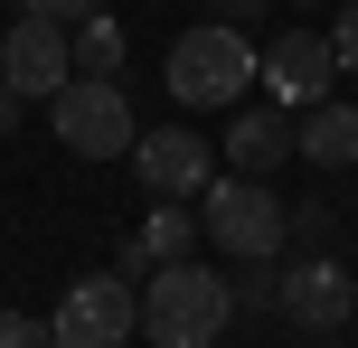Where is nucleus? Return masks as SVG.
Segmentation results:
<instances>
[{
    "instance_id": "9d476101",
    "label": "nucleus",
    "mask_w": 358,
    "mask_h": 348,
    "mask_svg": "<svg viewBox=\"0 0 358 348\" xmlns=\"http://www.w3.org/2000/svg\"><path fill=\"white\" fill-rule=\"evenodd\" d=\"M227 169H255V179H273V169L292 160V113L283 104H245V113H227Z\"/></svg>"
},
{
    "instance_id": "f03ea898",
    "label": "nucleus",
    "mask_w": 358,
    "mask_h": 348,
    "mask_svg": "<svg viewBox=\"0 0 358 348\" xmlns=\"http://www.w3.org/2000/svg\"><path fill=\"white\" fill-rule=\"evenodd\" d=\"M198 236H208L227 264H273L283 236H292V207H283L273 179L236 169V179H208V198H198Z\"/></svg>"
},
{
    "instance_id": "9b49d317",
    "label": "nucleus",
    "mask_w": 358,
    "mask_h": 348,
    "mask_svg": "<svg viewBox=\"0 0 358 348\" xmlns=\"http://www.w3.org/2000/svg\"><path fill=\"white\" fill-rule=\"evenodd\" d=\"M292 160L311 169H358V104H302V123H292Z\"/></svg>"
},
{
    "instance_id": "6e6552de",
    "label": "nucleus",
    "mask_w": 358,
    "mask_h": 348,
    "mask_svg": "<svg viewBox=\"0 0 358 348\" xmlns=\"http://www.w3.org/2000/svg\"><path fill=\"white\" fill-rule=\"evenodd\" d=\"M255 85H264L273 104H321V94L340 85V47H330V29H283L264 56H255Z\"/></svg>"
},
{
    "instance_id": "6ab92c4d",
    "label": "nucleus",
    "mask_w": 358,
    "mask_h": 348,
    "mask_svg": "<svg viewBox=\"0 0 358 348\" xmlns=\"http://www.w3.org/2000/svg\"><path fill=\"white\" fill-rule=\"evenodd\" d=\"M19 104H29V94H19V85H10V75H0V132H10V123H19Z\"/></svg>"
},
{
    "instance_id": "0eeeda50",
    "label": "nucleus",
    "mask_w": 358,
    "mask_h": 348,
    "mask_svg": "<svg viewBox=\"0 0 358 348\" xmlns=\"http://www.w3.org/2000/svg\"><path fill=\"white\" fill-rule=\"evenodd\" d=\"M132 179H142L151 198L198 207V198H208V179H217V151H208V132L161 123V132H142V142H132Z\"/></svg>"
},
{
    "instance_id": "4468645a",
    "label": "nucleus",
    "mask_w": 358,
    "mask_h": 348,
    "mask_svg": "<svg viewBox=\"0 0 358 348\" xmlns=\"http://www.w3.org/2000/svg\"><path fill=\"white\" fill-rule=\"evenodd\" d=\"M273 273H283V255H273V264H245V273H236V311H273Z\"/></svg>"
},
{
    "instance_id": "39448f33",
    "label": "nucleus",
    "mask_w": 358,
    "mask_h": 348,
    "mask_svg": "<svg viewBox=\"0 0 358 348\" xmlns=\"http://www.w3.org/2000/svg\"><path fill=\"white\" fill-rule=\"evenodd\" d=\"M132 330H142L132 273H85V282H66V301H57L48 348H132Z\"/></svg>"
},
{
    "instance_id": "7ed1b4c3",
    "label": "nucleus",
    "mask_w": 358,
    "mask_h": 348,
    "mask_svg": "<svg viewBox=\"0 0 358 348\" xmlns=\"http://www.w3.org/2000/svg\"><path fill=\"white\" fill-rule=\"evenodd\" d=\"M255 94V47L227 19H198L170 38V104H245Z\"/></svg>"
},
{
    "instance_id": "423d86ee",
    "label": "nucleus",
    "mask_w": 358,
    "mask_h": 348,
    "mask_svg": "<svg viewBox=\"0 0 358 348\" xmlns=\"http://www.w3.org/2000/svg\"><path fill=\"white\" fill-rule=\"evenodd\" d=\"M273 320H292V330H311V339L349 330V320H358V273H349L340 255L283 264V273H273Z\"/></svg>"
},
{
    "instance_id": "f3484780",
    "label": "nucleus",
    "mask_w": 358,
    "mask_h": 348,
    "mask_svg": "<svg viewBox=\"0 0 358 348\" xmlns=\"http://www.w3.org/2000/svg\"><path fill=\"white\" fill-rule=\"evenodd\" d=\"M264 10H273V0H208V19H227V29H255Z\"/></svg>"
},
{
    "instance_id": "a211bd4d",
    "label": "nucleus",
    "mask_w": 358,
    "mask_h": 348,
    "mask_svg": "<svg viewBox=\"0 0 358 348\" xmlns=\"http://www.w3.org/2000/svg\"><path fill=\"white\" fill-rule=\"evenodd\" d=\"M19 10H38V19H85L94 0H19Z\"/></svg>"
},
{
    "instance_id": "f8f14e48",
    "label": "nucleus",
    "mask_w": 358,
    "mask_h": 348,
    "mask_svg": "<svg viewBox=\"0 0 358 348\" xmlns=\"http://www.w3.org/2000/svg\"><path fill=\"white\" fill-rule=\"evenodd\" d=\"M179 255H198V217H189L179 198H151L142 236L123 245V273H151V264H179Z\"/></svg>"
},
{
    "instance_id": "dca6fc26",
    "label": "nucleus",
    "mask_w": 358,
    "mask_h": 348,
    "mask_svg": "<svg viewBox=\"0 0 358 348\" xmlns=\"http://www.w3.org/2000/svg\"><path fill=\"white\" fill-rule=\"evenodd\" d=\"M330 47H340V75H358V0L340 10V29H330Z\"/></svg>"
},
{
    "instance_id": "2eb2a0df",
    "label": "nucleus",
    "mask_w": 358,
    "mask_h": 348,
    "mask_svg": "<svg viewBox=\"0 0 358 348\" xmlns=\"http://www.w3.org/2000/svg\"><path fill=\"white\" fill-rule=\"evenodd\" d=\"M0 348H48V320H29V311H0Z\"/></svg>"
},
{
    "instance_id": "f257e3e1",
    "label": "nucleus",
    "mask_w": 358,
    "mask_h": 348,
    "mask_svg": "<svg viewBox=\"0 0 358 348\" xmlns=\"http://www.w3.org/2000/svg\"><path fill=\"white\" fill-rule=\"evenodd\" d=\"M236 330V282L217 264L179 255V264H151L142 282V339L151 348H217Z\"/></svg>"
},
{
    "instance_id": "ddd939ff",
    "label": "nucleus",
    "mask_w": 358,
    "mask_h": 348,
    "mask_svg": "<svg viewBox=\"0 0 358 348\" xmlns=\"http://www.w3.org/2000/svg\"><path fill=\"white\" fill-rule=\"evenodd\" d=\"M66 38H76V75H123V29H113L104 10H85Z\"/></svg>"
},
{
    "instance_id": "20e7f679",
    "label": "nucleus",
    "mask_w": 358,
    "mask_h": 348,
    "mask_svg": "<svg viewBox=\"0 0 358 348\" xmlns=\"http://www.w3.org/2000/svg\"><path fill=\"white\" fill-rule=\"evenodd\" d=\"M48 123H57V142H66L76 160H113V151L142 142V132H132V94L113 85V75H66V85L48 94Z\"/></svg>"
},
{
    "instance_id": "1a4fd4ad",
    "label": "nucleus",
    "mask_w": 358,
    "mask_h": 348,
    "mask_svg": "<svg viewBox=\"0 0 358 348\" xmlns=\"http://www.w3.org/2000/svg\"><path fill=\"white\" fill-rule=\"evenodd\" d=\"M0 75H10L29 104H48V94L76 75V38H66V19L19 10V29H0Z\"/></svg>"
}]
</instances>
